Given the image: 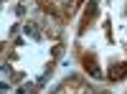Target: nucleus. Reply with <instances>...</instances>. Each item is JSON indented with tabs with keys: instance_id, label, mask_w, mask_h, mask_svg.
<instances>
[{
	"instance_id": "f03ea898",
	"label": "nucleus",
	"mask_w": 127,
	"mask_h": 94,
	"mask_svg": "<svg viewBox=\"0 0 127 94\" xmlns=\"http://www.w3.org/2000/svg\"><path fill=\"white\" fill-rule=\"evenodd\" d=\"M84 66H87V71H92L94 76H102L99 69H97V64H94V59H84Z\"/></svg>"
},
{
	"instance_id": "f257e3e1",
	"label": "nucleus",
	"mask_w": 127,
	"mask_h": 94,
	"mask_svg": "<svg viewBox=\"0 0 127 94\" xmlns=\"http://www.w3.org/2000/svg\"><path fill=\"white\" fill-rule=\"evenodd\" d=\"M125 74H127V64H117V66L109 71V79H112V81H120Z\"/></svg>"
},
{
	"instance_id": "7ed1b4c3",
	"label": "nucleus",
	"mask_w": 127,
	"mask_h": 94,
	"mask_svg": "<svg viewBox=\"0 0 127 94\" xmlns=\"http://www.w3.org/2000/svg\"><path fill=\"white\" fill-rule=\"evenodd\" d=\"M26 31H28V33H31V36H33V38H41V33H38V31H36V26H28Z\"/></svg>"
}]
</instances>
